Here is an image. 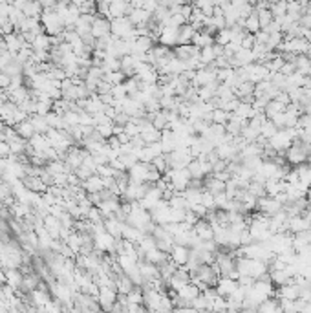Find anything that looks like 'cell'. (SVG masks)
Segmentation results:
<instances>
[{
    "instance_id": "obj_24",
    "label": "cell",
    "mask_w": 311,
    "mask_h": 313,
    "mask_svg": "<svg viewBox=\"0 0 311 313\" xmlns=\"http://www.w3.org/2000/svg\"><path fill=\"white\" fill-rule=\"evenodd\" d=\"M134 287H135L134 282L130 280L126 275H119V277L115 278V291H117V295H128Z\"/></svg>"
},
{
    "instance_id": "obj_5",
    "label": "cell",
    "mask_w": 311,
    "mask_h": 313,
    "mask_svg": "<svg viewBox=\"0 0 311 313\" xmlns=\"http://www.w3.org/2000/svg\"><path fill=\"white\" fill-rule=\"evenodd\" d=\"M244 70H245V77H247V81L253 84H258L260 81H265V79H269V75H271L269 70L260 63L249 64V66H245Z\"/></svg>"
},
{
    "instance_id": "obj_25",
    "label": "cell",
    "mask_w": 311,
    "mask_h": 313,
    "mask_svg": "<svg viewBox=\"0 0 311 313\" xmlns=\"http://www.w3.org/2000/svg\"><path fill=\"white\" fill-rule=\"evenodd\" d=\"M31 50L33 52H50L52 50V37H48L46 33L37 35L35 42L31 44Z\"/></svg>"
},
{
    "instance_id": "obj_41",
    "label": "cell",
    "mask_w": 311,
    "mask_h": 313,
    "mask_svg": "<svg viewBox=\"0 0 311 313\" xmlns=\"http://www.w3.org/2000/svg\"><path fill=\"white\" fill-rule=\"evenodd\" d=\"M202 205L207 209L209 213L211 211H216V204H214V196L209 191H203L202 193Z\"/></svg>"
},
{
    "instance_id": "obj_2",
    "label": "cell",
    "mask_w": 311,
    "mask_h": 313,
    "mask_svg": "<svg viewBox=\"0 0 311 313\" xmlns=\"http://www.w3.org/2000/svg\"><path fill=\"white\" fill-rule=\"evenodd\" d=\"M41 24H42V30H44V33H46L48 37H59L64 33V24H62L61 17L57 15L55 10L42 11Z\"/></svg>"
},
{
    "instance_id": "obj_36",
    "label": "cell",
    "mask_w": 311,
    "mask_h": 313,
    "mask_svg": "<svg viewBox=\"0 0 311 313\" xmlns=\"http://www.w3.org/2000/svg\"><path fill=\"white\" fill-rule=\"evenodd\" d=\"M276 132H278V128H276V126L273 125V123H271L269 119H267V121H265V123H264V125L260 126V137H262V139H264V141H269L271 137L275 136Z\"/></svg>"
},
{
    "instance_id": "obj_50",
    "label": "cell",
    "mask_w": 311,
    "mask_h": 313,
    "mask_svg": "<svg viewBox=\"0 0 311 313\" xmlns=\"http://www.w3.org/2000/svg\"><path fill=\"white\" fill-rule=\"evenodd\" d=\"M4 209H6V205L2 204V202H0V213H2V211H4Z\"/></svg>"
},
{
    "instance_id": "obj_8",
    "label": "cell",
    "mask_w": 311,
    "mask_h": 313,
    "mask_svg": "<svg viewBox=\"0 0 311 313\" xmlns=\"http://www.w3.org/2000/svg\"><path fill=\"white\" fill-rule=\"evenodd\" d=\"M214 289H216V293L220 295V297L229 298L236 289H238V282L233 280V278H229V277H220L216 282V286H214Z\"/></svg>"
},
{
    "instance_id": "obj_40",
    "label": "cell",
    "mask_w": 311,
    "mask_h": 313,
    "mask_svg": "<svg viewBox=\"0 0 311 313\" xmlns=\"http://www.w3.org/2000/svg\"><path fill=\"white\" fill-rule=\"evenodd\" d=\"M152 167L158 171V173H161V174H167V171H169V162H167V156L163 154V156H160V158H156L154 162L150 163Z\"/></svg>"
},
{
    "instance_id": "obj_4",
    "label": "cell",
    "mask_w": 311,
    "mask_h": 313,
    "mask_svg": "<svg viewBox=\"0 0 311 313\" xmlns=\"http://www.w3.org/2000/svg\"><path fill=\"white\" fill-rule=\"evenodd\" d=\"M280 211H282V205H280L275 198H271V196H262V198H258L256 213L264 214L265 218H273Z\"/></svg>"
},
{
    "instance_id": "obj_45",
    "label": "cell",
    "mask_w": 311,
    "mask_h": 313,
    "mask_svg": "<svg viewBox=\"0 0 311 313\" xmlns=\"http://www.w3.org/2000/svg\"><path fill=\"white\" fill-rule=\"evenodd\" d=\"M112 97H114V101H123L126 99L128 95H126V92H124L123 84H119V86H114L112 88Z\"/></svg>"
},
{
    "instance_id": "obj_37",
    "label": "cell",
    "mask_w": 311,
    "mask_h": 313,
    "mask_svg": "<svg viewBox=\"0 0 311 313\" xmlns=\"http://www.w3.org/2000/svg\"><path fill=\"white\" fill-rule=\"evenodd\" d=\"M95 132H97L99 136L103 137L104 141H108L110 137L114 136V121H110V123H103V125H97L95 126Z\"/></svg>"
},
{
    "instance_id": "obj_32",
    "label": "cell",
    "mask_w": 311,
    "mask_h": 313,
    "mask_svg": "<svg viewBox=\"0 0 311 313\" xmlns=\"http://www.w3.org/2000/svg\"><path fill=\"white\" fill-rule=\"evenodd\" d=\"M126 300L128 304H135V306H145V291H143V287H134L132 291L126 295Z\"/></svg>"
},
{
    "instance_id": "obj_15",
    "label": "cell",
    "mask_w": 311,
    "mask_h": 313,
    "mask_svg": "<svg viewBox=\"0 0 311 313\" xmlns=\"http://www.w3.org/2000/svg\"><path fill=\"white\" fill-rule=\"evenodd\" d=\"M81 187H83V191L86 194H99L104 191V182L101 176L93 174V176H90L88 180H86V182L81 183Z\"/></svg>"
},
{
    "instance_id": "obj_29",
    "label": "cell",
    "mask_w": 311,
    "mask_h": 313,
    "mask_svg": "<svg viewBox=\"0 0 311 313\" xmlns=\"http://www.w3.org/2000/svg\"><path fill=\"white\" fill-rule=\"evenodd\" d=\"M262 28H260V22H258V17H256V11H253L251 15L245 19L244 22V32L249 33V35H256Z\"/></svg>"
},
{
    "instance_id": "obj_1",
    "label": "cell",
    "mask_w": 311,
    "mask_h": 313,
    "mask_svg": "<svg viewBox=\"0 0 311 313\" xmlns=\"http://www.w3.org/2000/svg\"><path fill=\"white\" fill-rule=\"evenodd\" d=\"M311 154V146L309 145H304L302 141L295 139L293 141V145L285 150V162L289 167H300L304 163H307V158Z\"/></svg>"
},
{
    "instance_id": "obj_39",
    "label": "cell",
    "mask_w": 311,
    "mask_h": 313,
    "mask_svg": "<svg viewBox=\"0 0 311 313\" xmlns=\"http://www.w3.org/2000/svg\"><path fill=\"white\" fill-rule=\"evenodd\" d=\"M103 79L106 83L112 84V86H119V84H123L126 81V75L123 72H114V73H104Z\"/></svg>"
},
{
    "instance_id": "obj_6",
    "label": "cell",
    "mask_w": 311,
    "mask_h": 313,
    "mask_svg": "<svg viewBox=\"0 0 311 313\" xmlns=\"http://www.w3.org/2000/svg\"><path fill=\"white\" fill-rule=\"evenodd\" d=\"M191 278H196V280L203 282L207 287H214L220 277H218V273L213 269V266H205V264H203V266H200V269L196 271V275L191 277Z\"/></svg>"
},
{
    "instance_id": "obj_26",
    "label": "cell",
    "mask_w": 311,
    "mask_h": 313,
    "mask_svg": "<svg viewBox=\"0 0 311 313\" xmlns=\"http://www.w3.org/2000/svg\"><path fill=\"white\" fill-rule=\"evenodd\" d=\"M42 4L41 2H33V0H28L26 6H24V10H22V13H24V17H28V19H41L42 17Z\"/></svg>"
},
{
    "instance_id": "obj_35",
    "label": "cell",
    "mask_w": 311,
    "mask_h": 313,
    "mask_svg": "<svg viewBox=\"0 0 311 313\" xmlns=\"http://www.w3.org/2000/svg\"><path fill=\"white\" fill-rule=\"evenodd\" d=\"M123 88L124 92H126V95L128 97H132V95H135L137 92L141 90V83H139V79L137 77H128L126 81L123 83Z\"/></svg>"
},
{
    "instance_id": "obj_23",
    "label": "cell",
    "mask_w": 311,
    "mask_h": 313,
    "mask_svg": "<svg viewBox=\"0 0 311 313\" xmlns=\"http://www.w3.org/2000/svg\"><path fill=\"white\" fill-rule=\"evenodd\" d=\"M15 132H17V136L21 137V139H24V141H30L31 137H33L37 134L30 119L24 121V123H19V125L15 126Z\"/></svg>"
},
{
    "instance_id": "obj_33",
    "label": "cell",
    "mask_w": 311,
    "mask_h": 313,
    "mask_svg": "<svg viewBox=\"0 0 311 313\" xmlns=\"http://www.w3.org/2000/svg\"><path fill=\"white\" fill-rule=\"evenodd\" d=\"M231 41H233V30L231 28H225V30H222V32H218L214 35V44H218V46L222 48L227 46Z\"/></svg>"
},
{
    "instance_id": "obj_10",
    "label": "cell",
    "mask_w": 311,
    "mask_h": 313,
    "mask_svg": "<svg viewBox=\"0 0 311 313\" xmlns=\"http://www.w3.org/2000/svg\"><path fill=\"white\" fill-rule=\"evenodd\" d=\"M169 258H171L178 267H185L189 258H191V247H185V245H174L172 251L169 253Z\"/></svg>"
},
{
    "instance_id": "obj_51",
    "label": "cell",
    "mask_w": 311,
    "mask_h": 313,
    "mask_svg": "<svg viewBox=\"0 0 311 313\" xmlns=\"http://www.w3.org/2000/svg\"><path fill=\"white\" fill-rule=\"evenodd\" d=\"M306 10H309V11H311V2H307V4H306Z\"/></svg>"
},
{
    "instance_id": "obj_34",
    "label": "cell",
    "mask_w": 311,
    "mask_h": 313,
    "mask_svg": "<svg viewBox=\"0 0 311 313\" xmlns=\"http://www.w3.org/2000/svg\"><path fill=\"white\" fill-rule=\"evenodd\" d=\"M214 61H216V52H214V46H209V48L200 50V63H202L203 66L214 64Z\"/></svg>"
},
{
    "instance_id": "obj_47",
    "label": "cell",
    "mask_w": 311,
    "mask_h": 313,
    "mask_svg": "<svg viewBox=\"0 0 311 313\" xmlns=\"http://www.w3.org/2000/svg\"><path fill=\"white\" fill-rule=\"evenodd\" d=\"M280 73H282L284 77H289V75L296 73L295 63H287V61H285V64H284V66H282V70H280Z\"/></svg>"
},
{
    "instance_id": "obj_28",
    "label": "cell",
    "mask_w": 311,
    "mask_h": 313,
    "mask_svg": "<svg viewBox=\"0 0 311 313\" xmlns=\"http://www.w3.org/2000/svg\"><path fill=\"white\" fill-rule=\"evenodd\" d=\"M295 68H296V73H300V75H304V77H307L311 72V61L306 57V55H295Z\"/></svg>"
},
{
    "instance_id": "obj_14",
    "label": "cell",
    "mask_w": 311,
    "mask_h": 313,
    "mask_svg": "<svg viewBox=\"0 0 311 313\" xmlns=\"http://www.w3.org/2000/svg\"><path fill=\"white\" fill-rule=\"evenodd\" d=\"M42 227L46 229V233L52 236L53 240H59V238H61L62 225H61V222H59V218H55L53 214H48L46 218L42 220Z\"/></svg>"
},
{
    "instance_id": "obj_7",
    "label": "cell",
    "mask_w": 311,
    "mask_h": 313,
    "mask_svg": "<svg viewBox=\"0 0 311 313\" xmlns=\"http://www.w3.org/2000/svg\"><path fill=\"white\" fill-rule=\"evenodd\" d=\"M192 233L196 235V238L200 242H211V240H214V229H213V225L209 224L207 220L203 218V220H200L194 227H192Z\"/></svg>"
},
{
    "instance_id": "obj_43",
    "label": "cell",
    "mask_w": 311,
    "mask_h": 313,
    "mask_svg": "<svg viewBox=\"0 0 311 313\" xmlns=\"http://www.w3.org/2000/svg\"><path fill=\"white\" fill-rule=\"evenodd\" d=\"M112 88H114L112 84H110V83H106L104 79H101V81H99V83H97V90H95V94H97L99 97H103V95L112 94Z\"/></svg>"
},
{
    "instance_id": "obj_49",
    "label": "cell",
    "mask_w": 311,
    "mask_h": 313,
    "mask_svg": "<svg viewBox=\"0 0 311 313\" xmlns=\"http://www.w3.org/2000/svg\"><path fill=\"white\" fill-rule=\"evenodd\" d=\"M306 57H307V59H309V61H311V44H309V48H307V53H306Z\"/></svg>"
},
{
    "instance_id": "obj_44",
    "label": "cell",
    "mask_w": 311,
    "mask_h": 313,
    "mask_svg": "<svg viewBox=\"0 0 311 313\" xmlns=\"http://www.w3.org/2000/svg\"><path fill=\"white\" fill-rule=\"evenodd\" d=\"M93 174H95V171H93V169H90V167H86V165H81V167L75 171V176H77L81 182H86L90 176H93Z\"/></svg>"
},
{
    "instance_id": "obj_42",
    "label": "cell",
    "mask_w": 311,
    "mask_h": 313,
    "mask_svg": "<svg viewBox=\"0 0 311 313\" xmlns=\"http://www.w3.org/2000/svg\"><path fill=\"white\" fill-rule=\"evenodd\" d=\"M95 174L101 176L103 180L104 178H115V171L110 167V163H106V165H99V167L95 169Z\"/></svg>"
},
{
    "instance_id": "obj_9",
    "label": "cell",
    "mask_w": 311,
    "mask_h": 313,
    "mask_svg": "<svg viewBox=\"0 0 311 313\" xmlns=\"http://www.w3.org/2000/svg\"><path fill=\"white\" fill-rule=\"evenodd\" d=\"M130 13V2H123V0H110V10H108V21H115V19H124Z\"/></svg>"
},
{
    "instance_id": "obj_46",
    "label": "cell",
    "mask_w": 311,
    "mask_h": 313,
    "mask_svg": "<svg viewBox=\"0 0 311 313\" xmlns=\"http://www.w3.org/2000/svg\"><path fill=\"white\" fill-rule=\"evenodd\" d=\"M11 86V75H8L6 72H0V90L8 92Z\"/></svg>"
},
{
    "instance_id": "obj_13",
    "label": "cell",
    "mask_w": 311,
    "mask_h": 313,
    "mask_svg": "<svg viewBox=\"0 0 311 313\" xmlns=\"http://www.w3.org/2000/svg\"><path fill=\"white\" fill-rule=\"evenodd\" d=\"M22 187L30 191V193H35V194H44L48 193V187L44 185V182L41 180V176H26L22 180Z\"/></svg>"
},
{
    "instance_id": "obj_17",
    "label": "cell",
    "mask_w": 311,
    "mask_h": 313,
    "mask_svg": "<svg viewBox=\"0 0 311 313\" xmlns=\"http://www.w3.org/2000/svg\"><path fill=\"white\" fill-rule=\"evenodd\" d=\"M150 165L146 163H135L134 167L128 171V178L132 183H146V173H148Z\"/></svg>"
},
{
    "instance_id": "obj_16",
    "label": "cell",
    "mask_w": 311,
    "mask_h": 313,
    "mask_svg": "<svg viewBox=\"0 0 311 313\" xmlns=\"http://www.w3.org/2000/svg\"><path fill=\"white\" fill-rule=\"evenodd\" d=\"M110 35V21L104 17H95L92 24V37L93 39H103Z\"/></svg>"
},
{
    "instance_id": "obj_20",
    "label": "cell",
    "mask_w": 311,
    "mask_h": 313,
    "mask_svg": "<svg viewBox=\"0 0 311 313\" xmlns=\"http://www.w3.org/2000/svg\"><path fill=\"white\" fill-rule=\"evenodd\" d=\"M4 275L8 286L13 287V289H22V278H24V275H22L21 269H6Z\"/></svg>"
},
{
    "instance_id": "obj_11",
    "label": "cell",
    "mask_w": 311,
    "mask_h": 313,
    "mask_svg": "<svg viewBox=\"0 0 311 313\" xmlns=\"http://www.w3.org/2000/svg\"><path fill=\"white\" fill-rule=\"evenodd\" d=\"M158 44L174 50V48L178 46V28H172V26L163 28V32H161L160 39H158Z\"/></svg>"
},
{
    "instance_id": "obj_21",
    "label": "cell",
    "mask_w": 311,
    "mask_h": 313,
    "mask_svg": "<svg viewBox=\"0 0 311 313\" xmlns=\"http://www.w3.org/2000/svg\"><path fill=\"white\" fill-rule=\"evenodd\" d=\"M143 260H146L148 264H154V266L160 267V266H163V264H165L167 260H169V255L156 247V249H152V251H148V253H145Z\"/></svg>"
},
{
    "instance_id": "obj_3",
    "label": "cell",
    "mask_w": 311,
    "mask_h": 313,
    "mask_svg": "<svg viewBox=\"0 0 311 313\" xmlns=\"http://www.w3.org/2000/svg\"><path fill=\"white\" fill-rule=\"evenodd\" d=\"M187 171L191 174V180H205L207 176L213 174V165L205 158H198V160H192L189 163Z\"/></svg>"
},
{
    "instance_id": "obj_22",
    "label": "cell",
    "mask_w": 311,
    "mask_h": 313,
    "mask_svg": "<svg viewBox=\"0 0 311 313\" xmlns=\"http://www.w3.org/2000/svg\"><path fill=\"white\" fill-rule=\"evenodd\" d=\"M194 28L191 24H185L178 30V46H187V44H192V39H194Z\"/></svg>"
},
{
    "instance_id": "obj_12",
    "label": "cell",
    "mask_w": 311,
    "mask_h": 313,
    "mask_svg": "<svg viewBox=\"0 0 311 313\" xmlns=\"http://www.w3.org/2000/svg\"><path fill=\"white\" fill-rule=\"evenodd\" d=\"M123 227H124V224L117 218H106L103 222L104 233L110 235L112 238H115V240H121V236H123Z\"/></svg>"
},
{
    "instance_id": "obj_31",
    "label": "cell",
    "mask_w": 311,
    "mask_h": 313,
    "mask_svg": "<svg viewBox=\"0 0 311 313\" xmlns=\"http://www.w3.org/2000/svg\"><path fill=\"white\" fill-rule=\"evenodd\" d=\"M296 173H298V182L304 185V187L309 189L311 187V165L309 163H304L300 167H295Z\"/></svg>"
},
{
    "instance_id": "obj_38",
    "label": "cell",
    "mask_w": 311,
    "mask_h": 313,
    "mask_svg": "<svg viewBox=\"0 0 311 313\" xmlns=\"http://www.w3.org/2000/svg\"><path fill=\"white\" fill-rule=\"evenodd\" d=\"M269 11L273 19H280V17L287 15V2H271Z\"/></svg>"
},
{
    "instance_id": "obj_19",
    "label": "cell",
    "mask_w": 311,
    "mask_h": 313,
    "mask_svg": "<svg viewBox=\"0 0 311 313\" xmlns=\"http://www.w3.org/2000/svg\"><path fill=\"white\" fill-rule=\"evenodd\" d=\"M192 46H196L198 50H203V48L214 46V35L207 33L205 30H200V32L194 33V39H192Z\"/></svg>"
},
{
    "instance_id": "obj_18",
    "label": "cell",
    "mask_w": 311,
    "mask_h": 313,
    "mask_svg": "<svg viewBox=\"0 0 311 313\" xmlns=\"http://www.w3.org/2000/svg\"><path fill=\"white\" fill-rule=\"evenodd\" d=\"M285 187H287V183H285L284 180H278V178L267 180V182H265V196L276 198L280 193H285Z\"/></svg>"
},
{
    "instance_id": "obj_27",
    "label": "cell",
    "mask_w": 311,
    "mask_h": 313,
    "mask_svg": "<svg viewBox=\"0 0 311 313\" xmlns=\"http://www.w3.org/2000/svg\"><path fill=\"white\" fill-rule=\"evenodd\" d=\"M285 108H287V106H284V104H282V103H278V101H276V99H273V101H269V103H267V106H265L264 115L271 121V119H273V117H276V115L284 114Z\"/></svg>"
},
{
    "instance_id": "obj_30",
    "label": "cell",
    "mask_w": 311,
    "mask_h": 313,
    "mask_svg": "<svg viewBox=\"0 0 311 313\" xmlns=\"http://www.w3.org/2000/svg\"><path fill=\"white\" fill-rule=\"evenodd\" d=\"M30 121L31 125H33V128H35L37 134H42V136H46V132L50 130V126H48L46 123V117L44 115H30Z\"/></svg>"
},
{
    "instance_id": "obj_48",
    "label": "cell",
    "mask_w": 311,
    "mask_h": 313,
    "mask_svg": "<svg viewBox=\"0 0 311 313\" xmlns=\"http://www.w3.org/2000/svg\"><path fill=\"white\" fill-rule=\"evenodd\" d=\"M158 8H160V2H156V0H146V2H143V10H145L146 13H150V15H154Z\"/></svg>"
}]
</instances>
